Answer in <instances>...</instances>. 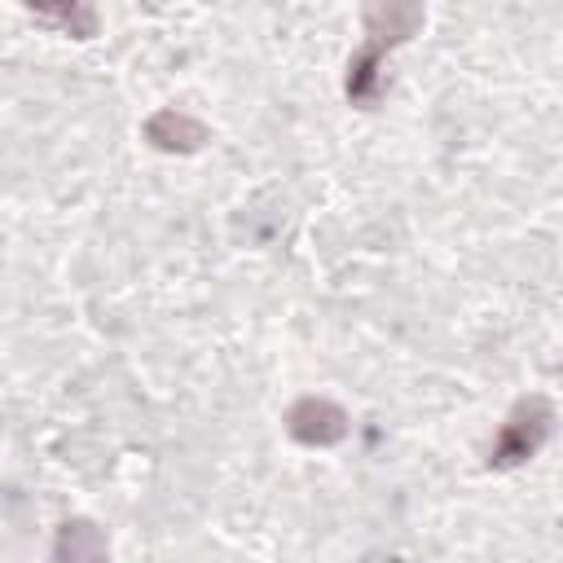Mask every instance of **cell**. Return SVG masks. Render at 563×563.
I'll use <instances>...</instances> for the list:
<instances>
[{
  "mask_svg": "<svg viewBox=\"0 0 563 563\" xmlns=\"http://www.w3.org/2000/svg\"><path fill=\"white\" fill-rule=\"evenodd\" d=\"M57 559L62 563H106V541L88 519H70L57 532Z\"/></svg>",
  "mask_w": 563,
  "mask_h": 563,
  "instance_id": "4",
  "label": "cell"
},
{
  "mask_svg": "<svg viewBox=\"0 0 563 563\" xmlns=\"http://www.w3.org/2000/svg\"><path fill=\"white\" fill-rule=\"evenodd\" d=\"M550 422H554V413H550L545 400H523V405L510 413V422L501 427V435H497L488 462H493V466H515V462L532 457L537 444L550 435Z\"/></svg>",
  "mask_w": 563,
  "mask_h": 563,
  "instance_id": "1",
  "label": "cell"
},
{
  "mask_svg": "<svg viewBox=\"0 0 563 563\" xmlns=\"http://www.w3.org/2000/svg\"><path fill=\"white\" fill-rule=\"evenodd\" d=\"M286 422H290V435L303 444H330L347 431V418L330 400H299Z\"/></svg>",
  "mask_w": 563,
  "mask_h": 563,
  "instance_id": "2",
  "label": "cell"
},
{
  "mask_svg": "<svg viewBox=\"0 0 563 563\" xmlns=\"http://www.w3.org/2000/svg\"><path fill=\"white\" fill-rule=\"evenodd\" d=\"M145 136L158 150H198L207 141V128L194 123V119H185V114H176V110H163V114H154L145 123Z\"/></svg>",
  "mask_w": 563,
  "mask_h": 563,
  "instance_id": "3",
  "label": "cell"
}]
</instances>
